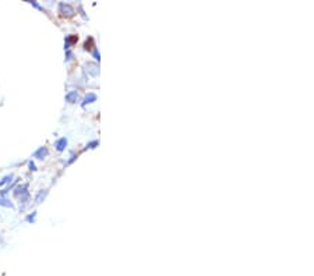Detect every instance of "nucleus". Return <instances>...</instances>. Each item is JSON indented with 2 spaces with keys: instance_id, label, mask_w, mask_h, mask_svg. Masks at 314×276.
Instances as JSON below:
<instances>
[{
  "instance_id": "4",
  "label": "nucleus",
  "mask_w": 314,
  "mask_h": 276,
  "mask_svg": "<svg viewBox=\"0 0 314 276\" xmlns=\"http://www.w3.org/2000/svg\"><path fill=\"white\" fill-rule=\"evenodd\" d=\"M0 205H10L7 201H3V199H0Z\"/></svg>"
},
{
  "instance_id": "2",
  "label": "nucleus",
  "mask_w": 314,
  "mask_h": 276,
  "mask_svg": "<svg viewBox=\"0 0 314 276\" xmlns=\"http://www.w3.org/2000/svg\"><path fill=\"white\" fill-rule=\"evenodd\" d=\"M10 178H11V176H7V177H4V178H3V180L0 181V186H3V184H4V183H7V181H9V180H10Z\"/></svg>"
},
{
  "instance_id": "1",
  "label": "nucleus",
  "mask_w": 314,
  "mask_h": 276,
  "mask_svg": "<svg viewBox=\"0 0 314 276\" xmlns=\"http://www.w3.org/2000/svg\"><path fill=\"white\" fill-rule=\"evenodd\" d=\"M64 144H66V139L59 141V142H57V148H59V149H63V148H64Z\"/></svg>"
},
{
  "instance_id": "3",
  "label": "nucleus",
  "mask_w": 314,
  "mask_h": 276,
  "mask_svg": "<svg viewBox=\"0 0 314 276\" xmlns=\"http://www.w3.org/2000/svg\"><path fill=\"white\" fill-rule=\"evenodd\" d=\"M45 153H46V149H39L35 153V156H41V155H45Z\"/></svg>"
}]
</instances>
